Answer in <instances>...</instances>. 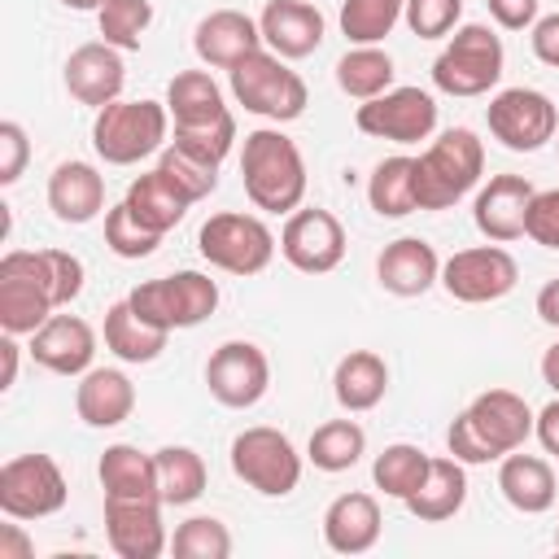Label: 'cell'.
I'll use <instances>...</instances> for the list:
<instances>
[{
    "label": "cell",
    "mask_w": 559,
    "mask_h": 559,
    "mask_svg": "<svg viewBox=\"0 0 559 559\" xmlns=\"http://www.w3.org/2000/svg\"><path fill=\"white\" fill-rule=\"evenodd\" d=\"M245 197L266 214H293L306 197V162L301 148L280 127H258L245 135L240 153Z\"/></svg>",
    "instance_id": "cell-1"
},
{
    "label": "cell",
    "mask_w": 559,
    "mask_h": 559,
    "mask_svg": "<svg viewBox=\"0 0 559 559\" xmlns=\"http://www.w3.org/2000/svg\"><path fill=\"white\" fill-rule=\"evenodd\" d=\"M485 170V144L472 127L441 131L419 157H415V201L419 210H450L459 205Z\"/></svg>",
    "instance_id": "cell-2"
},
{
    "label": "cell",
    "mask_w": 559,
    "mask_h": 559,
    "mask_svg": "<svg viewBox=\"0 0 559 559\" xmlns=\"http://www.w3.org/2000/svg\"><path fill=\"white\" fill-rule=\"evenodd\" d=\"M170 135V109L162 100H114L96 109L92 122V148L109 166H135L166 148Z\"/></svg>",
    "instance_id": "cell-3"
},
{
    "label": "cell",
    "mask_w": 559,
    "mask_h": 559,
    "mask_svg": "<svg viewBox=\"0 0 559 559\" xmlns=\"http://www.w3.org/2000/svg\"><path fill=\"white\" fill-rule=\"evenodd\" d=\"M507 66L502 39L485 26V22H467L450 35V44L437 52L432 61V83L445 96H485L489 87H498Z\"/></svg>",
    "instance_id": "cell-4"
},
{
    "label": "cell",
    "mask_w": 559,
    "mask_h": 559,
    "mask_svg": "<svg viewBox=\"0 0 559 559\" xmlns=\"http://www.w3.org/2000/svg\"><path fill=\"white\" fill-rule=\"evenodd\" d=\"M231 74V96L258 114V118H271V122H293L306 114L310 105V92H306V79L297 70L284 66V57L258 48L249 52L240 66L227 70Z\"/></svg>",
    "instance_id": "cell-5"
},
{
    "label": "cell",
    "mask_w": 559,
    "mask_h": 559,
    "mask_svg": "<svg viewBox=\"0 0 559 559\" xmlns=\"http://www.w3.org/2000/svg\"><path fill=\"white\" fill-rule=\"evenodd\" d=\"M127 301L135 306L140 319L175 332V328H197L218 310V284L205 271H175L135 284Z\"/></svg>",
    "instance_id": "cell-6"
},
{
    "label": "cell",
    "mask_w": 559,
    "mask_h": 559,
    "mask_svg": "<svg viewBox=\"0 0 559 559\" xmlns=\"http://www.w3.org/2000/svg\"><path fill=\"white\" fill-rule=\"evenodd\" d=\"M197 249H201V258L210 266H218L227 275H258L275 258V236L258 214L223 210V214H210L201 223Z\"/></svg>",
    "instance_id": "cell-7"
},
{
    "label": "cell",
    "mask_w": 559,
    "mask_h": 559,
    "mask_svg": "<svg viewBox=\"0 0 559 559\" xmlns=\"http://www.w3.org/2000/svg\"><path fill=\"white\" fill-rule=\"evenodd\" d=\"M231 472L262 498H284L301 485V454L280 428H245L231 441Z\"/></svg>",
    "instance_id": "cell-8"
},
{
    "label": "cell",
    "mask_w": 559,
    "mask_h": 559,
    "mask_svg": "<svg viewBox=\"0 0 559 559\" xmlns=\"http://www.w3.org/2000/svg\"><path fill=\"white\" fill-rule=\"evenodd\" d=\"M489 135L511 153H537L559 135V109L537 87H502L485 109Z\"/></svg>",
    "instance_id": "cell-9"
},
{
    "label": "cell",
    "mask_w": 559,
    "mask_h": 559,
    "mask_svg": "<svg viewBox=\"0 0 559 559\" xmlns=\"http://www.w3.org/2000/svg\"><path fill=\"white\" fill-rule=\"evenodd\" d=\"M66 498H70V485L48 454H17L0 467V511L9 520L57 515Z\"/></svg>",
    "instance_id": "cell-10"
},
{
    "label": "cell",
    "mask_w": 559,
    "mask_h": 559,
    "mask_svg": "<svg viewBox=\"0 0 559 559\" xmlns=\"http://www.w3.org/2000/svg\"><path fill=\"white\" fill-rule=\"evenodd\" d=\"M515 280H520V266L502 245H476V249L450 253L441 262L437 284L463 306H485V301L507 297L515 288Z\"/></svg>",
    "instance_id": "cell-11"
},
{
    "label": "cell",
    "mask_w": 559,
    "mask_h": 559,
    "mask_svg": "<svg viewBox=\"0 0 559 559\" xmlns=\"http://www.w3.org/2000/svg\"><path fill=\"white\" fill-rule=\"evenodd\" d=\"M354 122L371 140L419 144V140H428L437 131V100L424 87H389L384 96L362 100Z\"/></svg>",
    "instance_id": "cell-12"
},
{
    "label": "cell",
    "mask_w": 559,
    "mask_h": 559,
    "mask_svg": "<svg viewBox=\"0 0 559 559\" xmlns=\"http://www.w3.org/2000/svg\"><path fill=\"white\" fill-rule=\"evenodd\" d=\"M210 397L227 411H249L271 389V362L253 341H223L205 362Z\"/></svg>",
    "instance_id": "cell-13"
},
{
    "label": "cell",
    "mask_w": 559,
    "mask_h": 559,
    "mask_svg": "<svg viewBox=\"0 0 559 559\" xmlns=\"http://www.w3.org/2000/svg\"><path fill=\"white\" fill-rule=\"evenodd\" d=\"M280 253L301 275H328L345 258V227L332 210H293L280 231Z\"/></svg>",
    "instance_id": "cell-14"
},
{
    "label": "cell",
    "mask_w": 559,
    "mask_h": 559,
    "mask_svg": "<svg viewBox=\"0 0 559 559\" xmlns=\"http://www.w3.org/2000/svg\"><path fill=\"white\" fill-rule=\"evenodd\" d=\"M162 498H105V537L122 559H157L170 537L162 524Z\"/></svg>",
    "instance_id": "cell-15"
},
{
    "label": "cell",
    "mask_w": 559,
    "mask_h": 559,
    "mask_svg": "<svg viewBox=\"0 0 559 559\" xmlns=\"http://www.w3.org/2000/svg\"><path fill=\"white\" fill-rule=\"evenodd\" d=\"M533 183L524 175H493L476 201H472V223L485 240L493 245H511L524 236V223H528V205H533Z\"/></svg>",
    "instance_id": "cell-16"
},
{
    "label": "cell",
    "mask_w": 559,
    "mask_h": 559,
    "mask_svg": "<svg viewBox=\"0 0 559 559\" xmlns=\"http://www.w3.org/2000/svg\"><path fill=\"white\" fill-rule=\"evenodd\" d=\"M52 297L39 288V280L26 266L22 249H9L0 258V328L13 336H35L52 319Z\"/></svg>",
    "instance_id": "cell-17"
},
{
    "label": "cell",
    "mask_w": 559,
    "mask_h": 559,
    "mask_svg": "<svg viewBox=\"0 0 559 559\" xmlns=\"http://www.w3.org/2000/svg\"><path fill=\"white\" fill-rule=\"evenodd\" d=\"M127 83V66H122V52L105 39L96 44H79L70 57H66V92L79 100V105H92V109H105L118 100Z\"/></svg>",
    "instance_id": "cell-18"
},
{
    "label": "cell",
    "mask_w": 559,
    "mask_h": 559,
    "mask_svg": "<svg viewBox=\"0 0 559 559\" xmlns=\"http://www.w3.org/2000/svg\"><path fill=\"white\" fill-rule=\"evenodd\" d=\"M467 419L485 437V445L502 459L511 450H524V441L533 437V419L537 415L528 411V402L520 393H511V389H485V393L472 397Z\"/></svg>",
    "instance_id": "cell-19"
},
{
    "label": "cell",
    "mask_w": 559,
    "mask_h": 559,
    "mask_svg": "<svg viewBox=\"0 0 559 559\" xmlns=\"http://www.w3.org/2000/svg\"><path fill=\"white\" fill-rule=\"evenodd\" d=\"M192 48H197V57H201L205 66L231 70V66H240L249 52L262 48V26H258L249 13H240V9H214V13H205V17L197 22Z\"/></svg>",
    "instance_id": "cell-20"
},
{
    "label": "cell",
    "mask_w": 559,
    "mask_h": 559,
    "mask_svg": "<svg viewBox=\"0 0 559 559\" xmlns=\"http://www.w3.org/2000/svg\"><path fill=\"white\" fill-rule=\"evenodd\" d=\"M31 358L52 376H83L96 358V332L79 314H52L31 336Z\"/></svg>",
    "instance_id": "cell-21"
},
{
    "label": "cell",
    "mask_w": 559,
    "mask_h": 559,
    "mask_svg": "<svg viewBox=\"0 0 559 559\" xmlns=\"http://www.w3.org/2000/svg\"><path fill=\"white\" fill-rule=\"evenodd\" d=\"M258 26H262V44H266L275 57H284V61L310 57V52L323 44V31H328L323 13H319L310 0H271V4L262 9Z\"/></svg>",
    "instance_id": "cell-22"
},
{
    "label": "cell",
    "mask_w": 559,
    "mask_h": 559,
    "mask_svg": "<svg viewBox=\"0 0 559 559\" xmlns=\"http://www.w3.org/2000/svg\"><path fill=\"white\" fill-rule=\"evenodd\" d=\"M376 280L393 297H424L441 280V258L419 236H397L376 258Z\"/></svg>",
    "instance_id": "cell-23"
},
{
    "label": "cell",
    "mask_w": 559,
    "mask_h": 559,
    "mask_svg": "<svg viewBox=\"0 0 559 559\" xmlns=\"http://www.w3.org/2000/svg\"><path fill=\"white\" fill-rule=\"evenodd\" d=\"M380 528H384L380 502L362 489H349V493L332 498L328 511H323V542L336 555H367L380 542Z\"/></svg>",
    "instance_id": "cell-24"
},
{
    "label": "cell",
    "mask_w": 559,
    "mask_h": 559,
    "mask_svg": "<svg viewBox=\"0 0 559 559\" xmlns=\"http://www.w3.org/2000/svg\"><path fill=\"white\" fill-rule=\"evenodd\" d=\"M48 210L70 227L92 223L105 210V175L92 162H61L48 175Z\"/></svg>",
    "instance_id": "cell-25"
},
{
    "label": "cell",
    "mask_w": 559,
    "mask_h": 559,
    "mask_svg": "<svg viewBox=\"0 0 559 559\" xmlns=\"http://www.w3.org/2000/svg\"><path fill=\"white\" fill-rule=\"evenodd\" d=\"M74 411L87 428H118L135 411V384L118 367H92L74 389Z\"/></svg>",
    "instance_id": "cell-26"
},
{
    "label": "cell",
    "mask_w": 559,
    "mask_h": 559,
    "mask_svg": "<svg viewBox=\"0 0 559 559\" xmlns=\"http://www.w3.org/2000/svg\"><path fill=\"white\" fill-rule=\"evenodd\" d=\"M498 489H502V498H507L515 511H524V515L550 511V507H555V493H559L550 463L537 459V454H520V450L502 454V463H498Z\"/></svg>",
    "instance_id": "cell-27"
},
{
    "label": "cell",
    "mask_w": 559,
    "mask_h": 559,
    "mask_svg": "<svg viewBox=\"0 0 559 559\" xmlns=\"http://www.w3.org/2000/svg\"><path fill=\"white\" fill-rule=\"evenodd\" d=\"M332 393L349 415H362L384 402L389 393V367L376 349H349L332 371Z\"/></svg>",
    "instance_id": "cell-28"
},
{
    "label": "cell",
    "mask_w": 559,
    "mask_h": 559,
    "mask_svg": "<svg viewBox=\"0 0 559 559\" xmlns=\"http://www.w3.org/2000/svg\"><path fill=\"white\" fill-rule=\"evenodd\" d=\"M463 502H467V472H463V463L454 454H445V459H432L428 463V476L406 498V511L415 520H424V524H441V520L459 515Z\"/></svg>",
    "instance_id": "cell-29"
},
{
    "label": "cell",
    "mask_w": 559,
    "mask_h": 559,
    "mask_svg": "<svg viewBox=\"0 0 559 559\" xmlns=\"http://www.w3.org/2000/svg\"><path fill=\"white\" fill-rule=\"evenodd\" d=\"M96 476H100L105 498H162V489H157V459L144 454L140 445H127V441L105 445Z\"/></svg>",
    "instance_id": "cell-30"
},
{
    "label": "cell",
    "mask_w": 559,
    "mask_h": 559,
    "mask_svg": "<svg viewBox=\"0 0 559 559\" xmlns=\"http://www.w3.org/2000/svg\"><path fill=\"white\" fill-rule=\"evenodd\" d=\"M166 341H170V332L148 323V319H140L127 297L105 310V349L114 358H122V362H153L166 349Z\"/></svg>",
    "instance_id": "cell-31"
},
{
    "label": "cell",
    "mask_w": 559,
    "mask_h": 559,
    "mask_svg": "<svg viewBox=\"0 0 559 559\" xmlns=\"http://www.w3.org/2000/svg\"><path fill=\"white\" fill-rule=\"evenodd\" d=\"M367 205L380 214V218H406L419 210L415 201V157L397 153V157H384L371 179H367Z\"/></svg>",
    "instance_id": "cell-32"
},
{
    "label": "cell",
    "mask_w": 559,
    "mask_h": 559,
    "mask_svg": "<svg viewBox=\"0 0 559 559\" xmlns=\"http://www.w3.org/2000/svg\"><path fill=\"white\" fill-rule=\"evenodd\" d=\"M336 87L354 100H376L393 87V57L376 44H354L336 61Z\"/></svg>",
    "instance_id": "cell-33"
},
{
    "label": "cell",
    "mask_w": 559,
    "mask_h": 559,
    "mask_svg": "<svg viewBox=\"0 0 559 559\" xmlns=\"http://www.w3.org/2000/svg\"><path fill=\"white\" fill-rule=\"evenodd\" d=\"M153 459H157V489H162L166 507H188L205 493L210 472L192 445H162Z\"/></svg>",
    "instance_id": "cell-34"
},
{
    "label": "cell",
    "mask_w": 559,
    "mask_h": 559,
    "mask_svg": "<svg viewBox=\"0 0 559 559\" xmlns=\"http://www.w3.org/2000/svg\"><path fill=\"white\" fill-rule=\"evenodd\" d=\"M127 205H131V214L144 223V227H153V231H170L183 214H188V201L170 188V179L153 166L148 175H140V179H131V188H127V197H122Z\"/></svg>",
    "instance_id": "cell-35"
},
{
    "label": "cell",
    "mask_w": 559,
    "mask_h": 559,
    "mask_svg": "<svg viewBox=\"0 0 559 559\" xmlns=\"http://www.w3.org/2000/svg\"><path fill=\"white\" fill-rule=\"evenodd\" d=\"M166 109H170L175 127H183V122H210V118L227 114L223 87L205 70H179L170 79V87H166Z\"/></svg>",
    "instance_id": "cell-36"
},
{
    "label": "cell",
    "mask_w": 559,
    "mask_h": 559,
    "mask_svg": "<svg viewBox=\"0 0 559 559\" xmlns=\"http://www.w3.org/2000/svg\"><path fill=\"white\" fill-rule=\"evenodd\" d=\"M367 450V432L354 424V419H328L310 432V445H306V459L319 467V472H349Z\"/></svg>",
    "instance_id": "cell-37"
},
{
    "label": "cell",
    "mask_w": 559,
    "mask_h": 559,
    "mask_svg": "<svg viewBox=\"0 0 559 559\" xmlns=\"http://www.w3.org/2000/svg\"><path fill=\"white\" fill-rule=\"evenodd\" d=\"M428 463H432V459H428L419 445L397 441V445H384V450L376 454V463H371V480H376V489H384L389 498L406 502V498L424 485Z\"/></svg>",
    "instance_id": "cell-38"
},
{
    "label": "cell",
    "mask_w": 559,
    "mask_h": 559,
    "mask_svg": "<svg viewBox=\"0 0 559 559\" xmlns=\"http://www.w3.org/2000/svg\"><path fill=\"white\" fill-rule=\"evenodd\" d=\"M26 253V266L31 275L39 280V288L52 297V306H70L79 293H83V262L66 249H22Z\"/></svg>",
    "instance_id": "cell-39"
},
{
    "label": "cell",
    "mask_w": 559,
    "mask_h": 559,
    "mask_svg": "<svg viewBox=\"0 0 559 559\" xmlns=\"http://www.w3.org/2000/svg\"><path fill=\"white\" fill-rule=\"evenodd\" d=\"M406 13V0H341V31L349 44H380Z\"/></svg>",
    "instance_id": "cell-40"
},
{
    "label": "cell",
    "mask_w": 559,
    "mask_h": 559,
    "mask_svg": "<svg viewBox=\"0 0 559 559\" xmlns=\"http://www.w3.org/2000/svg\"><path fill=\"white\" fill-rule=\"evenodd\" d=\"M96 22H100L105 44H114L118 52H135L153 22V4L148 0H105L96 9Z\"/></svg>",
    "instance_id": "cell-41"
},
{
    "label": "cell",
    "mask_w": 559,
    "mask_h": 559,
    "mask_svg": "<svg viewBox=\"0 0 559 559\" xmlns=\"http://www.w3.org/2000/svg\"><path fill=\"white\" fill-rule=\"evenodd\" d=\"M157 170L170 179V188H175L188 205L205 201V197L218 188V166H210V162H201V157H192V153H183V148H175V144L162 148Z\"/></svg>",
    "instance_id": "cell-42"
},
{
    "label": "cell",
    "mask_w": 559,
    "mask_h": 559,
    "mask_svg": "<svg viewBox=\"0 0 559 559\" xmlns=\"http://www.w3.org/2000/svg\"><path fill=\"white\" fill-rule=\"evenodd\" d=\"M170 144L183 148V153H192V157H201V162H210V166H223V157L236 144V118L227 109V114H218L210 122H183V127H175V140Z\"/></svg>",
    "instance_id": "cell-43"
},
{
    "label": "cell",
    "mask_w": 559,
    "mask_h": 559,
    "mask_svg": "<svg viewBox=\"0 0 559 559\" xmlns=\"http://www.w3.org/2000/svg\"><path fill=\"white\" fill-rule=\"evenodd\" d=\"M170 550H175L179 559H227V555H231V533H227V524L214 520V515H192V520H183V524L175 528Z\"/></svg>",
    "instance_id": "cell-44"
},
{
    "label": "cell",
    "mask_w": 559,
    "mask_h": 559,
    "mask_svg": "<svg viewBox=\"0 0 559 559\" xmlns=\"http://www.w3.org/2000/svg\"><path fill=\"white\" fill-rule=\"evenodd\" d=\"M105 245L118 253V258H148L157 245H162V231H153V227H144L135 214H131V205L127 201H118L109 214H105Z\"/></svg>",
    "instance_id": "cell-45"
},
{
    "label": "cell",
    "mask_w": 559,
    "mask_h": 559,
    "mask_svg": "<svg viewBox=\"0 0 559 559\" xmlns=\"http://www.w3.org/2000/svg\"><path fill=\"white\" fill-rule=\"evenodd\" d=\"M406 26L419 39H445L463 22V0H406Z\"/></svg>",
    "instance_id": "cell-46"
},
{
    "label": "cell",
    "mask_w": 559,
    "mask_h": 559,
    "mask_svg": "<svg viewBox=\"0 0 559 559\" xmlns=\"http://www.w3.org/2000/svg\"><path fill=\"white\" fill-rule=\"evenodd\" d=\"M524 236H528L533 245H542V249H559V188L533 192Z\"/></svg>",
    "instance_id": "cell-47"
},
{
    "label": "cell",
    "mask_w": 559,
    "mask_h": 559,
    "mask_svg": "<svg viewBox=\"0 0 559 559\" xmlns=\"http://www.w3.org/2000/svg\"><path fill=\"white\" fill-rule=\"evenodd\" d=\"M445 445H450V454H454L463 467H476V463H493V459H498V454L485 445V437L472 428L467 411H463V415H454V424L445 428Z\"/></svg>",
    "instance_id": "cell-48"
},
{
    "label": "cell",
    "mask_w": 559,
    "mask_h": 559,
    "mask_svg": "<svg viewBox=\"0 0 559 559\" xmlns=\"http://www.w3.org/2000/svg\"><path fill=\"white\" fill-rule=\"evenodd\" d=\"M26 157H31V140L22 131V122H0V183H17L22 170H26Z\"/></svg>",
    "instance_id": "cell-49"
},
{
    "label": "cell",
    "mask_w": 559,
    "mask_h": 559,
    "mask_svg": "<svg viewBox=\"0 0 559 559\" xmlns=\"http://www.w3.org/2000/svg\"><path fill=\"white\" fill-rule=\"evenodd\" d=\"M485 4L502 31H524L537 22V0H485Z\"/></svg>",
    "instance_id": "cell-50"
},
{
    "label": "cell",
    "mask_w": 559,
    "mask_h": 559,
    "mask_svg": "<svg viewBox=\"0 0 559 559\" xmlns=\"http://www.w3.org/2000/svg\"><path fill=\"white\" fill-rule=\"evenodd\" d=\"M533 57L550 70H559V13H546L533 22Z\"/></svg>",
    "instance_id": "cell-51"
},
{
    "label": "cell",
    "mask_w": 559,
    "mask_h": 559,
    "mask_svg": "<svg viewBox=\"0 0 559 559\" xmlns=\"http://www.w3.org/2000/svg\"><path fill=\"white\" fill-rule=\"evenodd\" d=\"M533 432H537L542 450L559 459V393H555V402H546V406L537 411V419H533Z\"/></svg>",
    "instance_id": "cell-52"
},
{
    "label": "cell",
    "mask_w": 559,
    "mask_h": 559,
    "mask_svg": "<svg viewBox=\"0 0 559 559\" xmlns=\"http://www.w3.org/2000/svg\"><path fill=\"white\" fill-rule=\"evenodd\" d=\"M31 555H35V546L22 533V524H4V533H0V559H31Z\"/></svg>",
    "instance_id": "cell-53"
},
{
    "label": "cell",
    "mask_w": 559,
    "mask_h": 559,
    "mask_svg": "<svg viewBox=\"0 0 559 559\" xmlns=\"http://www.w3.org/2000/svg\"><path fill=\"white\" fill-rule=\"evenodd\" d=\"M537 319L559 328V280H550L542 293H537Z\"/></svg>",
    "instance_id": "cell-54"
},
{
    "label": "cell",
    "mask_w": 559,
    "mask_h": 559,
    "mask_svg": "<svg viewBox=\"0 0 559 559\" xmlns=\"http://www.w3.org/2000/svg\"><path fill=\"white\" fill-rule=\"evenodd\" d=\"M0 358H4L0 389H13V380H17V341H13V332H4V341H0Z\"/></svg>",
    "instance_id": "cell-55"
},
{
    "label": "cell",
    "mask_w": 559,
    "mask_h": 559,
    "mask_svg": "<svg viewBox=\"0 0 559 559\" xmlns=\"http://www.w3.org/2000/svg\"><path fill=\"white\" fill-rule=\"evenodd\" d=\"M542 380H546V384L559 393V341H555V345L542 354Z\"/></svg>",
    "instance_id": "cell-56"
},
{
    "label": "cell",
    "mask_w": 559,
    "mask_h": 559,
    "mask_svg": "<svg viewBox=\"0 0 559 559\" xmlns=\"http://www.w3.org/2000/svg\"><path fill=\"white\" fill-rule=\"evenodd\" d=\"M66 9H74V13H92V9H100L105 0H61Z\"/></svg>",
    "instance_id": "cell-57"
},
{
    "label": "cell",
    "mask_w": 559,
    "mask_h": 559,
    "mask_svg": "<svg viewBox=\"0 0 559 559\" xmlns=\"http://www.w3.org/2000/svg\"><path fill=\"white\" fill-rule=\"evenodd\" d=\"M555 550H559V528H555Z\"/></svg>",
    "instance_id": "cell-58"
}]
</instances>
